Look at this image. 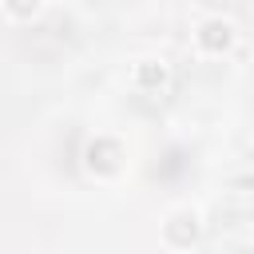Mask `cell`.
Returning <instances> with one entry per match:
<instances>
[{
  "label": "cell",
  "instance_id": "obj_1",
  "mask_svg": "<svg viewBox=\"0 0 254 254\" xmlns=\"http://www.w3.org/2000/svg\"><path fill=\"white\" fill-rule=\"evenodd\" d=\"M234 24L230 20H222V16H214V20H202L198 24V32H194V48L202 52V56H222V52H230L234 48Z\"/></svg>",
  "mask_w": 254,
  "mask_h": 254
},
{
  "label": "cell",
  "instance_id": "obj_2",
  "mask_svg": "<svg viewBox=\"0 0 254 254\" xmlns=\"http://www.w3.org/2000/svg\"><path fill=\"white\" fill-rule=\"evenodd\" d=\"M135 83H139V87H163V83H167V64H163V60H139Z\"/></svg>",
  "mask_w": 254,
  "mask_h": 254
},
{
  "label": "cell",
  "instance_id": "obj_3",
  "mask_svg": "<svg viewBox=\"0 0 254 254\" xmlns=\"http://www.w3.org/2000/svg\"><path fill=\"white\" fill-rule=\"evenodd\" d=\"M40 4H44V0H4V12H8L12 20H32V16L40 12Z\"/></svg>",
  "mask_w": 254,
  "mask_h": 254
}]
</instances>
